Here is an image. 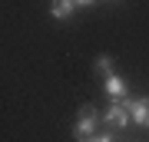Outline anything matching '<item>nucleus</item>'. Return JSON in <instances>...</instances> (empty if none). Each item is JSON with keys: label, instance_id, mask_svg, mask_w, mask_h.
Returning <instances> with one entry per match:
<instances>
[{"label": "nucleus", "instance_id": "4", "mask_svg": "<svg viewBox=\"0 0 149 142\" xmlns=\"http://www.w3.org/2000/svg\"><path fill=\"white\" fill-rule=\"evenodd\" d=\"M106 96H109L113 103H123V99H126V83H123V76H116V73L106 76Z\"/></svg>", "mask_w": 149, "mask_h": 142}, {"label": "nucleus", "instance_id": "8", "mask_svg": "<svg viewBox=\"0 0 149 142\" xmlns=\"http://www.w3.org/2000/svg\"><path fill=\"white\" fill-rule=\"evenodd\" d=\"M73 3H76V7H90L93 0H73Z\"/></svg>", "mask_w": 149, "mask_h": 142}, {"label": "nucleus", "instance_id": "1", "mask_svg": "<svg viewBox=\"0 0 149 142\" xmlns=\"http://www.w3.org/2000/svg\"><path fill=\"white\" fill-rule=\"evenodd\" d=\"M100 112H96L93 109V106H83V109H80V119H76V126H73V136L76 139H90V136H96V126H100Z\"/></svg>", "mask_w": 149, "mask_h": 142}, {"label": "nucleus", "instance_id": "2", "mask_svg": "<svg viewBox=\"0 0 149 142\" xmlns=\"http://www.w3.org/2000/svg\"><path fill=\"white\" fill-rule=\"evenodd\" d=\"M103 122H106L109 129H126L129 122H133V116H129V109H126V103H113L106 112H103Z\"/></svg>", "mask_w": 149, "mask_h": 142}, {"label": "nucleus", "instance_id": "3", "mask_svg": "<svg viewBox=\"0 0 149 142\" xmlns=\"http://www.w3.org/2000/svg\"><path fill=\"white\" fill-rule=\"evenodd\" d=\"M129 109V116H133L136 126H146L149 129V99H123Z\"/></svg>", "mask_w": 149, "mask_h": 142}, {"label": "nucleus", "instance_id": "7", "mask_svg": "<svg viewBox=\"0 0 149 142\" xmlns=\"http://www.w3.org/2000/svg\"><path fill=\"white\" fill-rule=\"evenodd\" d=\"M83 142H113L109 132H100V136H90V139H83Z\"/></svg>", "mask_w": 149, "mask_h": 142}, {"label": "nucleus", "instance_id": "5", "mask_svg": "<svg viewBox=\"0 0 149 142\" xmlns=\"http://www.w3.org/2000/svg\"><path fill=\"white\" fill-rule=\"evenodd\" d=\"M73 10H76L73 0H53V3H50V13H53V20H70V17H73Z\"/></svg>", "mask_w": 149, "mask_h": 142}, {"label": "nucleus", "instance_id": "6", "mask_svg": "<svg viewBox=\"0 0 149 142\" xmlns=\"http://www.w3.org/2000/svg\"><path fill=\"white\" fill-rule=\"evenodd\" d=\"M96 69H100V73H106V76H113V60L106 56V53H103V56H96Z\"/></svg>", "mask_w": 149, "mask_h": 142}]
</instances>
